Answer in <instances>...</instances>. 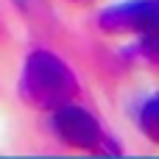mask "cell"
<instances>
[{
    "label": "cell",
    "mask_w": 159,
    "mask_h": 159,
    "mask_svg": "<svg viewBox=\"0 0 159 159\" xmlns=\"http://www.w3.org/2000/svg\"><path fill=\"white\" fill-rule=\"evenodd\" d=\"M50 129H53V134H56L64 145H70V148L95 151V148L103 145V129H101V123H98L87 109L75 106L73 101L53 109Z\"/></svg>",
    "instance_id": "2"
},
{
    "label": "cell",
    "mask_w": 159,
    "mask_h": 159,
    "mask_svg": "<svg viewBox=\"0 0 159 159\" xmlns=\"http://www.w3.org/2000/svg\"><path fill=\"white\" fill-rule=\"evenodd\" d=\"M106 34H151L159 31V0H126L98 17Z\"/></svg>",
    "instance_id": "3"
},
{
    "label": "cell",
    "mask_w": 159,
    "mask_h": 159,
    "mask_svg": "<svg viewBox=\"0 0 159 159\" xmlns=\"http://www.w3.org/2000/svg\"><path fill=\"white\" fill-rule=\"evenodd\" d=\"M137 59H143L145 64L151 67H159V31H151V34H140V42L134 48Z\"/></svg>",
    "instance_id": "5"
},
{
    "label": "cell",
    "mask_w": 159,
    "mask_h": 159,
    "mask_svg": "<svg viewBox=\"0 0 159 159\" xmlns=\"http://www.w3.org/2000/svg\"><path fill=\"white\" fill-rule=\"evenodd\" d=\"M73 3H81V0H73Z\"/></svg>",
    "instance_id": "6"
},
{
    "label": "cell",
    "mask_w": 159,
    "mask_h": 159,
    "mask_svg": "<svg viewBox=\"0 0 159 159\" xmlns=\"http://www.w3.org/2000/svg\"><path fill=\"white\" fill-rule=\"evenodd\" d=\"M137 126L145 134V140L159 145V92L143 101V106L137 112Z\"/></svg>",
    "instance_id": "4"
},
{
    "label": "cell",
    "mask_w": 159,
    "mask_h": 159,
    "mask_svg": "<svg viewBox=\"0 0 159 159\" xmlns=\"http://www.w3.org/2000/svg\"><path fill=\"white\" fill-rule=\"evenodd\" d=\"M78 92V78L67 61L50 50H34L25 59L20 75V95L45 112H53L61 103H70Z\"/></svg>",
    "instance_id": "1"
}]
</instances>
